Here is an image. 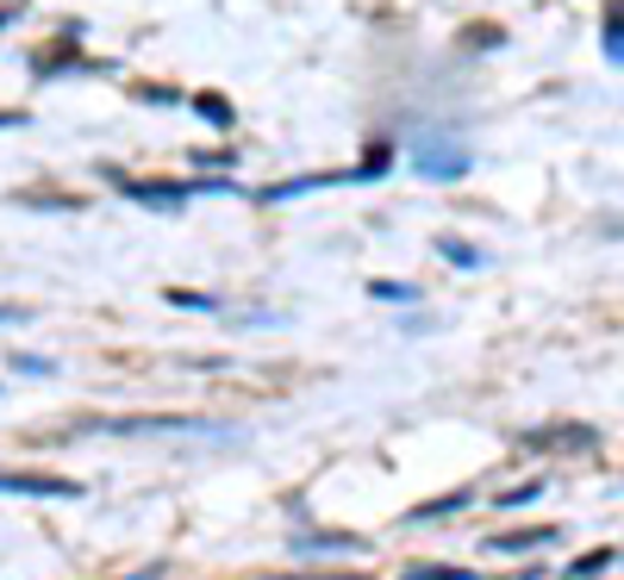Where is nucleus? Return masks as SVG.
Wrapping results in <instances>:
<instances>
[{"label":"nucleus","mask_w":624,"mask_h":580,"mask_svg":"<svg viewBox=\"0 0 624 580\" xmlns=\"http://www.w3.org/2000/svg\"><path fill=\"white\" fill-rule=\"evenodd\" d=\"M81 431H113V437H156V431H188V437H225L232 425H219V419H188V412H137V419H88Z\"/></svg>","instance_id":"f257e3e1"},{"label":"nucleus","mask_w":624,"mask_h":580,"mask_svg":"<svg viewBox=\"0 0 624 580\" xmlns=\"http://www.w3.org/2000/svg\"><path fill=\"white\" fill-rule=\"evenodd\" d=\"M119 188H125V200H137V207H188V200H200V193H232V181L225 175H207V181H125L119 175Z\"/></svg>","instance_id":"f03ea898"},{"label":"nucleus","mask_w":624,"mask_h":580,"mask_svg":"<svg viewBox=\"0 0 624 580\" xmlns=\"http://www.w3.org/2000/svg\"><path fill=\"white\" fill-rule=\"evenodd\" d=\"M0 493H25V500H81L88 487L69 481V475H0Z\"/></svg>","instance_id":"7ed1b4c3"},{"label":"nucleus","mask_w":624,"mask_h":580,"mask_svg":"<svg viewBox=\"0 0 624 580\" xmlns=\"http://www.w3.org/2000/svg\"><path fill=\"white\" fill-rule=\"evenodd\" d=\"M81 69H88V76H107V63H88L81 51H57V57H32V76H38V81L81 76Z\"/></svg>","instance_id":"20e7f679"},{"label":"nucleus","mask_w":624,"mask_h":580,"mask_svg":"<svg viewBox=\"0 0 624 580\" xmlns=\"http://www.w3.org/2000/svg\"><path fill=\"white\" fill-rule=\"evenodd\" d=\"M468 163H475V156L449 144L444 156H437V150H431V156H419V175H425V181H456V175H468Z\"/></svg>","instance_id":"39448f33"},{"label":"nucleus","mask_w":624,"mask_h":580,"mask_svg":"<svg viewBox=\"0 0 624 580\" xmlns=\"http://www.w3.org/2000/svg\"><path fill=\"white\" fill-rule=\"evenodd\" d=\"M544 543H556V524H544V531H512V537H488V549H500V556H531V549H544Z\"/></svg>","instance_id":"423d86ee"},{"label":"nucleus","mask_w":624,"mask_h":580,"mask_svg":"<svg viewBox=\"0 0 624 580\" xmlns=\"http://www.w3.org/2000/svg\"><path fill=\"white\" fill-rule=\"evenodd\" d=\"M600 44H605V57L624 69V0H605V38Z\"/></svg>","instance_id":"0eeeda50"},{"label":"nucleus","mask_w":624,"mask_h":580,"mask_svg":"<svg viewBox=\"0 0 624 580\" xmlns=\"http://www.w3.org/2000/svg\"><path fill=\"white\" fill-rule=\"evenodd\" d=\"M188 107H194L207 125H219V132H225V125H237V113H232V100H225V94H188Z\"/></svg>","instance_id":"6e6552de"},{"label":"nucleus","mask_w":624,"mask_h":580,"mask_svg":"<svg viewBox=\"0 0 624 580\" xmlns=\"http://www.w3.org/2000/svg\"><path fill=\"white\" fill-rule=\"evenodd\" d=\"M468 500H475V493H468V487H463V493H444V500H425V505H412L406 518H412V524H431V518H449V512H463V505H468Z\"/></svg>","instance_id":"1a4fd4ad"},{"label":"nucleus","mask_w":624,"mask_h":580,"mask_svg":"<svg viewBox=\"0 0 624 580\" xmlns=\"http://www.w3.org/2000/svg\"><path fill=\"white\" fill-rule=\"evenodd\" d=\"M525 444H531V449H544V444H575V449H593V431H581V425H556V431H531Z\"/></svg>","instance_id":"9d476101"},{"label":"nucleus","mask_w":624,"mask_h":580,"mask_svg":"<svg viewBox=\"0 0 624 580\" xmlns=\"http://www.w3.org/2000/svg\"><path fill=\"white\" fill-rule=\"evenodd\" d=\"M369 300H381V306H412L419 288H412V281H369Z\"/></svg>","instance_id":"9b49d317"},{"label":"nucleus","mask_w":624,"mask_h":580,"mask_svg":"<svg viewBox=\"0 0 624 580\" xmlns=\"http://www.w3.org/2000/svg\"><path fill=\"white\" fill-rule=\"evenodd\" d=\"M437 256H444L449 269H481V250H468L463 237H444V244H437Z\"/></svg>","instance_id":"f8f14e48"},{"label":"nucleus","mask_w":624,"mask_h":580,"mask_svg":"<svg viewBox=\"0 0 624 580\" xmlns=\"http://www.w3.org/2000/svg\"><path fill=\"white\" fill-rule=\"evenodd\" d=\"M163 300H169V306H181V312H219L213 293H194V288H169Z\"/></svg>","instance_id":"ddd939ff"},{"label":"nucleus","mask_w":624,"mask_h":580,"mask_svg":"<svg viewBox=\"0 0 624 580\" xmlns=\"http://www.w3.org/2000/svg\"><path fill=\"white\" fill-rule=\"evenodd\" d=\"M300 556H325V549H363V537H300Z\"/></svg>","instance_id":"4468645a"},{"label":"nucleus","mask_w":624,"mask_h":580,"mask_svg":"<svg viewBox=\"0 0 624 580\" xmlns=\"http://www.w3.org/2000/svg\"><path fill=\"white\" fill-rule=\"evenodd\" d=\"M406 580H475L468 568H437V561H412Z\"/></svg>","instance_id":"2eb2a0df"},{"label":"nucleus","mask_w":624,"mask_h":580,"mask_svg":"<svg viewBox=\"0 0 624 580\" xmlns=\"http://www.w3.org/2000/svg\"><path fill=\"white\" fill-rule=\"evenodd\" d=\"M388 169H393V150H388V144H375V150H369V163L356 169V181H381Z\"/></svg>","instance_id":"dca6fc26"},{"label":"nucleus","mask_w":624,"mask_h":580,"mask_svg":"<svg viewBox=\"0 0 624 580\" xmlns=\"http://www.w3.org/2000/svg\"><path fill=\"white\" fill-rule=\"evenodd\" d=\"M600 568H612V549H600V556H581V561H568V580H593Z\"/></svg>","instance_id":"f3484780"},{"label":"nucleus","mask_w":624,"mask_h":580,"mask_svg":"<svg viewBox=\"0 0 624 580\" xmlns=\"http://www.w3.org/2000/svg\"><path fill=\"white\" fill-rule=\"evenodd\" d=\"M137 100H151V107H188V94H176V88H151V81H137Z\"/></svg>","instance_id":"a211bd4d"},{"label":"nucleus","mask_w":624,"mask_h":580,"mask_svg":"<svg viewBox=\"0 0 624 580\" xmlns=\"http://www.w3.org/2000/svg\"><path fill=\"white\" fill-rule=\"evenodd\" d=\"M188 163L194 169H225V163H237V150H188Z\"/></svg>","instance_id":"6ab92c4d"},{"label":"nucleus","mask_w":624,"mask_h":580,"mask_svg":"<svg viewBox=\"0 0 624 580\" xmlns=\"http://www.w3.org/2000/svg\"><path fill=\"white\" fill-rule=\"evenodd\" d=\"M32 319V306H0V325H25Z\"/></svg>","instance_id":"aec40b11"},{"label":"nucleus","mask_w":624,"mask_h":580,"mask_svg":"<svg viewBox=\"0 0 624 580\" xmlns=\"http://www.w3.org/2000/svg\"><path fill=\"white\" fill-rule=\"evenodd\" d=\"M25 125V113H13V107H0V132H20Z\"/></svg>","instance_id":"412c9836"},{"label":"nucleus","mask_w":624,"mask_h":580,"mask_svg":"<svg viewBox=\"0 0 624 580\" xmlns=\"http://www.w3.org/2000/svg\"><path fill=\"white\" fill-rule=\"evenodd\" d=\"M13 20H20V7H0V32H7Z\"/></svg>","instance_id":"4be33fe9"},{"label":"nucleus","mask_w":624,"mask_h":580,"mask_svg":"<svg viewBox=\"0 0 624 580\" xmlns=\"http://www.w3.org/2000/svg\"><path fill=\"white\" fill-rule=\"evenodd\" d=\"M125 580H163V568H144V575H125Z\"/></svg>","instance_id":"5701e85b"},{"label":"nucleus","mask_w":624,"mask_h":580,"mask_svg":"<svg viewBox=\"0 0 624 580\" xmlns=\"http://www.w3.org/2000/svg\"><path fill=\"white\" fill-rule=\"evenodd\" d=\"M307 580H312V575H307Z\"/></svg>","instance_id":"b1692460"}]
</instances>
